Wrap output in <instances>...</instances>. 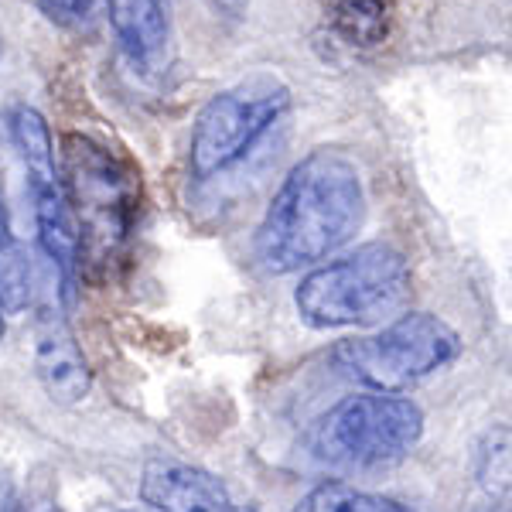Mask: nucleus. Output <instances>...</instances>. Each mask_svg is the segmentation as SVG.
<instances>
[{"instance_id":"39448f33","label":"nucleus","mask_w":512,"mask_h":512,"mask_svg":"<svg viewBox=\"0 0 512 512\" xmlns=\"http://www.w3.org/2000/svg\"><path fill=\"white\" fill-rule=\"evenodd\" d=\"M424 434V414L396 393H355L315 427V454L335 468H386L403 461Z\"/></svg>"},{"instance_id":"f03ea898","label":"nucleus","mask_w":512,"mask_h":512,"mask_svg":"<svg viewBox=\"0 0 512 512\" xmlns=\"http://www.w3.org/2000/svg\"><path fill=\"white\" fill-rule=\"evenodd\" d=\"M62 185L79 233V267L110 270L130 246L140 178L127 158L89 134L62 137Z\"/></svg>"},{"instance_id":"ddd939ff","label":"nucleus","mask_w":512,"mask_h":512,"mask_svg":"<svg viewBox=\"0 0 512 512\" xmlns=\"http://www.w3.org/2000/svg\"><path fill=\"white\" fill-rule=\"evenodd\" d=\"M294 512H407V509L396 499H386V495L355 489V485L345 482H325L304 495L294 506Z\"/></svg>"},{"instance_id":"6e6552de","label":"nucleus","mask_w":512,"mask_h":512,"mask_svg":"<svg viewBox=\"0 0 512 512\" xmlns=\"http://www.w3.org/2000/svg\"><path fill=\"white\" fill-rule=\"evenodd\" d=\"M140 499L158 512H236L216 475L171 458L147 461L140 472Z\"/></svg>"},{"instance_id":"9d476101","label":"nucleus","mask_w":512,"mask_h":512,"mask_svg":"<svg viewBox=\"0 0 512 512\" xmlns=\"http://www.w3.org/2000/svg\"><path fill=\"white\" fill-rule=\"evenodd\" d=\"M123 55L140 76H161L171 59V21L164 0H106Z\"/></svg>"},{"instance_id":"423d86ee","label":"nucleus","mask_w":512,"mask_h":512,"mask_svg":"<svg viewBox=\"0 0 512 512\" xmlns=\"http://www.w3.org/2000/svg\"><path fill=\"white\" fill-rule=\"evenodd\" d=\"M287 106H291V89L267 72L212 96L192 127L188 168H192L195 181H212L222 171L236 168L284 117Z\"/></svg>"},{"instance_id":"dca6fc26","label":"nucleus","mask_w":512,"mask_h":512,"mask_svg":"<svg viewBox=\"0 0 512 512\" xmlns=\"http://www.w3.org/2000/svg\"><path fill=\"white\" fill-rule=\"evenodd\" d=\"M117 512H134V509H117Z\"/></svg>"},{"instance_id":"20e7f679","label":"nucleus","mask_w":512,"mask_h":512,"mask_svg":"<svg viewBox=\"0 0 512 512\" xmlns=\"http://www.w3.org/2000/svg\"><path fill=\"white\" fill-rule=\"evenodd\" d=\"M461 355L458 332L427 311H410L373 335H355L335 345L332 359L345 376L373 393H400Z\"/></svg>"},{"instance_id":"f257e3e1","label":"nucleus","mask_w":512,"mask_h":512,"mask_svg":"<svg viewBox=\"0 0 512 512\" xmlns=\"http://www.w3.org/2000/svg\"><path fill=\"white\" fill-rule=\"evenodd\" d=\"M366 222V188L352 158L318 147L277 188L256 226V260L270 274L315 267L342 250Z\"/></svg>"},{"instance_id":"f3484780","label":"nucleus","mask_w":512,"mask_h":512,"mask_svg":"<svg viewBox=\"0 0 512 512\" xmlns=\"http://www.w3.org/2000/svg\"><path fill=\"white\" fill-rule=\"evenodd\" d=\"M246 512H256V509H246Z\"/></svg>"},{"instance_id":"f8f14e48","label":"nucleus","mask_w":512,"mask_h":512,"mask_svg":"<svg viewBox=\"0 0 512 512\" xmlns=\"http://www.w3.org/2000/svg\"><path fill=\"white\" fill-rule=\"evenodd\" d=\"M332 28L355 48H376L390 35V0H335Z\"/></svg>"},{"instance_id":"1a4fd4ad","label":"nucleus","mask_w":512,"mask_h":512,"mask_svg":"<svg viewBox=\"0 0 512 512\" xmlns=\"http://www.w3.org/2000/svg\"><path fill=\"white\" fill-rule=\"evenodd\" d=\"M35 376L55 403L86 400L93 386L86 355L59 311H41L35 325Z\"/></svg>"},{"instance_id":"4468645a","label":"nucleus","mask_w":512,"mask_h":512,"mask_svg":"<svg viewBox=\"0 0 512 512\" xmlns=\"http://www.w3.org/2000/svg\"><path fill=\"white\" fill-rule=\"evenodd\" d=\"M35 7L59 28H86L93 18V0H35Z\"/></svg>"},{"instance_id":"0eeeda50","label":"nucleus","mask_w":512,"mask_h":512,"mask_svg":"<svg viewBox=\"0 0 512 512\" xmlns=\"http://www.w3.org/2000/svg\"><path fill=\"white\" fill-rule=\"evenodd\" d=\"M7 134H11L14 147H18V158L24 164V185H28L31 209H35L38 243L65 284L62 291H69L72 277L82 270L79 233H76V222H72L69 198H65L62 171L59 161H55L48 123L35 106L18 103L7 110Z\"/></svg>"},{"instance_id":"7ed1b4c3","label":"nucleus","mask_w":512,"mask_h":512,"mask_svg":"<svg viewBox=\"0 0 512 512\" xmlns=\"http://www.w3.org/2000/svg\"><path fill=\"white\" fill-rule=\"evenodd\" d=\"M410 297V267L386 243L359 246L335 263L311 270L294 294L297 315L311 328L379 325Z\"/></svg>"},{"instance_id":"2eb2a0df","label":"nucleus","mask_w":512,"mask_h":512,"mask_svg":"<svg viewBox=\"0 0 512 512\" xmlns=\"http://www.w3.org/2000/svg\"><path fill=\"white\" fill-rule=\"evenodd\" d=\"M0 335H4V311H0Z\"/></svg>"},{"instance_id":"9b49d317","label":"nucleus","mask_w":512,"mask_h":512,"mask_svg":"<svg viewBox=\"0 0 512 512\" xmlns=\"http://www.w3.org/2000/svg\"><path fill=\"white\" fill-rule=\"evenodd\" d=\"M35 274H31V260L24 253L11 229V216H7L4 188H0V311L4 315H18L31 304L35 294Z\"/></svg>"}]
</instances>
